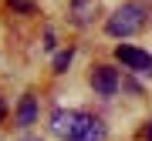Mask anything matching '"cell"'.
Segmentation results:
<instances>
[{
    "mask_svg": "<svg viewBox=\"0 0 152 141\" xmlns=\"http://www.w3.org/2000/svg\"><path fill=\"white\" fill-rule=\"evenodd\" d=\"M145 138H149V141H152V124H149V131H145Z\"/></svg>",
    "mask_w": 152,
    "mask_h": 141,
    "instance_id": "10",
    "label": "cell"
},
{
    "mask_svg": "<svg viewBox=\"0 0 152 141\" xmlns=\"http://www.w3.org/2000/svg\"><path fill=\"white\" fill-rule=\"evenodd\" d=\"M24 141H41V138H24Z\"/></svg>",
    "mask_w": 152,
    "mask_h": 141,
    "instance_id": "12",
    "label": "cell"
},
{
    "mask_svg": "<svg viewBox=\"0 0 152 141\" xmlns=\"http://www.w3.org/2000/svg\"><path fill=\"white\" fill-rule=\"evenodd\" d=\"M108 128H105L102 118H91V114H78V124L71 131L68 141H105Z\"/></svg>",
    "mask_w": 152,
    "mask_h": 141,
    "instance_id": "3",
    "label": "cell"
},
{
    "mask_svg": "<svg viewBox=\"0 0 152 141\" xmlns=\"http://www.w3.org/2000/svg\"><path fill=\"white\" fill-rule=\"evenodd\" d=\"M142 24H145V10H142L139 4H122L118 10L108 17L105 30H108L112 37H132V34L142 30Z\"/></svg>",
    "mask_w": 152,
    "mask_h": 141,
    "instance_id": "1",
    "label": "cell"
},
{
    "mask_svg": "<svg viewBox=\"0 0 152 141\" xmlns=\"http://www.w3.org/2000/svg\"><path fill=\"white\" fill-rule=\"evenodd\" d=\"M91 87L98 98H115V91H118V70L108 67V64H98L91 70Z\"/></svg>",
    "mask_w": 152,
    "mask_h": 141,
    "instance_id": "4",
    "label": "cell"
},
{
    "mask_svg": "<svg viewBox=\"0 0 152 141\" xmlns=\"http://www.w3.org/2000/svg\"><path fill=\"white\" fill-rule=\"evenodd\" d=\"M98 14V0H71V17L75 24H91V17Z\"/></svg>",
    "mask_w": 152,
    "mask_h": 141,
    "instance_id": "6",
    "label": "cell"
},
{
    "mask_svg": "<svg viewBox=\"0 0 152 141\" xmlns=\"http://www.w3.org/2000/svg\"><path fill=\"white\" fill-rule=\"evenodd\" d=\"M7 4H10L14 10H24V14H31V10H34V4H31V0H7Z\"/></svg>",
    "mask_w": 152,
    "mask_h": 141,
    "instance_id": "9",
    "label": "cell"
},
{
    "mask_svg": "<svg viewBox=\"0 0 152 141\" xmlns=\"http://www.w3.org/2000/svg\"><path fill=\"white\" fill-rule=\"evenodd\" d=\"M0 118H4V101H0Z\"/></svg>",
    "mask_w": 152,
    "mask_h": 141,
    "instance_id": "11",
    "label": "cell"
},
{
    "mask_svg": "<svg viewBox=\"0 0 152 141\" xmlns=\"http://www.w3.org/2000/svg\"><path fill=\"white\" fill-rule=\"evenodd\" d=\"M71 57H75V50H61V54L54 57V70H58V74H64V70H68V64H71Z\"/></svg>",
    "mask_w": 152,
    "mask_h": 141,
    "instance_id": "8",
    "label": "cell"
},
{
    "mask_svg": "<svg viewBox=\"0 0 152 141\" xmlns=\"http://www.w3.org/2000/svg\"><path fill=\"white\" fill-rule=\"evenodd\" d=\"M115 57H118V60H122V64L129 67V70L152 77V54H145V50L132 47V44H118V47H115Z\"/></svg>",
    "mask_w": 152,
    "mask_h": 141,
    "instance_id": "2",
    "label": "cell"
},
{
    "mask_svg": "<svg viewBox=\"0 0 152 141\" xmlns=\"http://www.w3.org/2000/svg\"><path fill=\"white\" fill-rule=\"evenodd\" d=\"M78 124V111H64V108H58L54 114H51V131H54L58 138H71V131H75Z\"/></svg>",
    "mask_w": 152,
    "mask_h": 141,
    "instance_id": "5",
    "label": "cell"
},
{
    "mask_svg": "<svg viewBox=\"0 0 152 141\" xmlns=\"http://www.w3.org/2000/svg\"><path fill=\"white\" fill-rule=\"evenodd\" d=\"M34 121H37V101L27 94V98L20 101V111H17V124H20V128H31Z\"/></svg>",
    "mask_w": 152,
    "mask_h": 141,
    "instance_id": "7",
    "label": "cell"
}]
</instances>
